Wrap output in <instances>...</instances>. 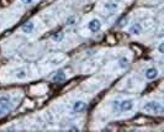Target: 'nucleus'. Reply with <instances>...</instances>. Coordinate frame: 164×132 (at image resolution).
<instances>
[{
  "label": "nucleus",
  "instance_id": "obj_12",
  "mask_svg": "<svg viewBox=\"0 0 164 132\" xmlns=\"http://www.w3.org/2000/svg\"><path fill=\"white\" fill-rule=\"evenodd\" d=\"M119 66H120L121 68H126V67L128 66V59L125 58V57H121V58L119 59Z\"/></svg>",
  "mask_w": 164,
  "mask_h": 132
},
{
  "label": "nucleus",
  "instance_id": "obj_3",
  "mask_svg": "<svg viewBox=\"0 0 164 132\" xmlns=\"http://www.w3.org/2000/svg\"><path fill=\"white\" fill-rule=\"evenodd\" d=\"M88 27H89V30H90L91 32H99L100 31V29H101V22H100V20L99 19H93L90 22H89V25H88Z\"/></svg>",
  "mask_w": 164,
  "mask_h": 132
},
{
  "label": "nucleus",
  "instance_id": "obj_2",
  "mask_svg": "<svg viewBox=\"0 0 164 132\" xmlns=\"http://www.w3.org/2000/svg\"><path fill=\"white\" fill-rule=\"evenodd\" d=\"M11 106L12 105H11V100L9 96H6V95L0 96V117L8 114L11 110Z\"/></svg>",
  "mask_w": 164,
  "mask_h": 132
},
{
  "label": "nucleus",
  "instance_id": "obj_6",
  "mask_svg": "<svg viewBox=\"0 0 164 132\" xmlns=\"http://www.w3.org/2000/svg\"><path fill=\"white\" fill-rule=\"evenodd\" d=\"M158 77V71L155 68H148L146 71V78L149 80H153Z\"/></svg>",
  "mask_w": 164,
  "mask_h": 132
},
{
  "label": "nucleus",
  "instance_id": "obj_11",
  "mask_svg": "<svg viewBox=\"0 0 164 132\" xmlns=\"http://www.w3.org/2000/svg\"><path fill=\"white\" fill-rule=\"evenodd\" d=\"M105 9L109 10V11H115L116 9H117V4L116 3H107L105 5Z\"/></svg>",
  "mask_w": 164,
  "mask_h": 132
},
{
  "label": "nucleus",
  "instance_id": "obj_10",
  "mask_svg": "<svg viewBox=\"0 0 164 132\" xmlns=\"http://www.w3.org/2000/svg\"><path fill=\"white\" fill-rule=\"evenodd\" d=\"M63 37H64L63 32H58V33H53V35H52V40L56 41V42H59V41H62Z\"/></svg>",
  "mask_w": 164,
  "mask_h": 132
},
{
  "label": "nucleus",
  "instance_id": "obj_5",
  "mask_svg": "<svg viewBox=\"0 0 164 132\" xmlns=\"http://www.w3.org/2000/svg\"><path fill=\"white\" fill-rule=\"evenodd\" d=\"M133 107V100L126 99V100H120V111H129Z\"/></svg>",
  "mask_w": 164,
  "mask_h": 132
},
{
  "label": "nucleus",
  "instance_id": "obj_4",
  "mask_svg": "<svg viewBox=\"0 0 164 132\" xmlns=\"http://www.w3.org/2000/svg\"><path fill=\"white\" fill-rule=\"evenodd\" d=\"M86 109V102L83 101V100H78L73 104V113H83V111Z\"/></svg>",
  "mask_w": 164,
  "mask_h": 132
},
{
  "label": "nucleus",
  "instance_id": "obj_15",
  "mask_svg": "<svg viewBox=\"0 0 164 132\" xmlns=\"http://www.w3.org/2000/svg\"><path fill=\"white\" fill-rule=\"evenodd\" d=\"M163 45H164V43H163V42H160V43H159V47H158V50H159V52H160V53H163V52H164V50H163Z\"/></svg>",
  "mask_w": 164,
  "mask_h": 132
},
{
  "label": "nucleus",
  "instance_id": "obj_8",
  "mask_svg": "<svg viewBox=\"0 0 164 132\" xmlns=\"http://www.w3.org/2000/svg\"><path fill=\"white\" fill-rule=\"evenodd\" d=\"M33 30H35V24H33L32 21H29L22 25V31L25 33H31Z\"/></svg>",
  "mask_w": 164,
  "mask_h": 132
},
{
  "label": "nucleus",
  "instance_id": "obj_16",
  "mask_svg": "<svg viewBox=\"0 0 164 132\" xmlns=\"http://www.w3.org/2000/svg\"><path fill=\"white\" fill-rule=\"evenodd\" d=\"M21 1H22L24 4H27V5H29V4H32L33 0H21Z\"/></svg>",
  "mask_w": 164,
  "mask_h": 132
},
{
  "label": "nucleus",
  "instance_id": "obj_14",
  "mask_svg": "<svg viewBox=\"0 0 164 132\" xmlns=\"http://www.w3.org/2000/svg\"><path fill=\"white\" fill-rule=\"evenodd\" d=\"M112 107L115 111H120V100H115L112 102Z\"/></svg>",
  "mask_w": 164,
  "mask_h": 132
},
{
  "label": "nucleus",
  "instance_id": "obj_17",
  "mask_svg": "<svg viewBox=\"0 0 164 132\" xmlns=\"http://www.w3.org/2000/svg\"><path fill=\"white\" fill-rule=\"evenodd\" d=\"M70 130H73V131H79V128H78V127H76V126H73Z\"/></svg>",
  "mask_w": 164,
  "mask_h": 132
},
{
  "label": "nucleus",
  "instance_id": "obj_1",
  "mask_svg": "<svg viewBox=\"0 0 164 132\" xmlns=\"http://www.w3.org/2000/svg\"><path fill=\"white\" fill-rule=\"evenodd\" d=\"M143 110L147 111V113H151V114H163L164 107L158 101H149L143 106Z\"/></svg>",
  "mask_w": 164,
  "mask_h": 132
},
{
  "label": "nucleus",
  "instance_id": "obj_7",
  "mask_svg": "<svg viewBox=\"0 0 164 132\" xmlns=\"http://www.w3.org/2000/svg\"><path fill=\"white\" fill-rule=\"evenodd\" d=\"M53 82H56V83H60V82H63L65 79V73L63 71H58L56 74L53 75Z\"/></svg>",
  "mask_w": 164,
  "mask_h": 132
},
{
  "label": "nucleus",
  "instance_id": "obj_13",
  "mask_svg": "<svg viewBox=\"0 0 164 132\" xmlns=\"http://www.w3.org/2000/svg\"><path fill=\"white\" fill-rule=\"evenodd\" d=\"M26 75H27L26 71H25V69H21V71H19V72L16 73V78H17V79H25Z\"/></svg>",
  "mask_w": 164,
  "mask_h": 132
},
{
  "label": "nucleus",
  "instance_id": "obj_9",
  "mask_svg": "<svg viewBox=\"0 0 164 132\" xmlns=\"http://www.w3.org/2000/svg\"><path fill=\"white\" fill-rule=\"evenodd\" d=\"M141 31H142V27H141V25L140 24H133L131 27H129V33L131 35H140L141 33Z\"/></svg>",
  "mask_w": 164,
  "mask_h": 132
}]
</instances>
